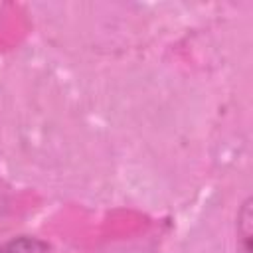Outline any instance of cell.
I'll return each instance as SVG.
<instances>
[{
  "label": "cell",
  "mask_w": 253,
  "mask_h": 253,
  "mask_svg": "<svg viewBox=\"0 0 253 253\" xmlns=\"http://www.w3.org/2000/svg\"><path fill=\"white\" fill-rule=\"evenodd\" d=\"M251 235H253V200L245 198V202L237 211V253H253Z\"/></svg>",
  "instance_id": "obj_1"
},
{
  "label": "cell",
  "mask_w": 253,
  "mask_h": 253,
  "mask_svg": "<svg viewBox=\"0 0 253 253\" xmlns=\"http://www.w3.org/2000/svg\"><path fill=\"white\" fill-rule=\"evenodd\" d=\"M0 253H49V245L38 237L20 235L0 245Z\"/></svg>",
  "instance_id": "obj_2"
}]
</instances>
